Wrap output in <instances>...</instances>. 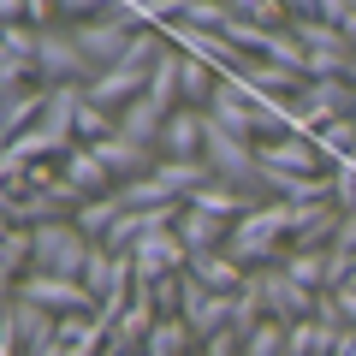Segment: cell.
Wrapping results in <instances>:
<instances>
[{"label":"cell","instance_id":"24","mask_svg":"<svg viewBox=\"0 0 356 356\" xmlns=\"http://www.w3.org/2000/svg\"><path fill=\"white\" fill-rule=\"evenodd\" d=\"M196 344V332L184 327V321H161V327H154V339H149V350L143 356H184Z\"/></svg>","mask_w":356,"mask_h":356},{"label":"cell","instance_id":"19","mask_svg":"<svg viewBox=\"0 0 356 356\" xmlns=\"http://www.w3.org/2000/svg\"><path fill=\"white\" fill-rule=\"evenodd\" d=\"M285 273H291L297 285H309L315 297H332V250H291L285 255Z\"/></svg>","mask_w":356,"mask_h":356},{"label":"cell","instance_id":"10","mask_svg":"<svg viewBox=\"0 0 356 356\" xmlns=\"http://www.w3.org/2000/svg\"><path fill=\"white\" fill-rule=\"evenodd\" d=\"M6 332L24 344V356L30 350H54V344H60V315L24 303V297H6Z\"/></svg>","mask_w":356,"mask_h":356},{"label":"cell","instance_id":"17","mask_svg":"<svg viewBox=\"0 0 356 356\" xmlns=\"http://www.w3.org/2000/svg\"><path fill=\"white\" fill-rule=\"evenodd\" d=\"M191 273H196V280H202V285H208V291H214V297H238V291H243V280H250V273H243V267L232 261L226 250L191 255Z\"/></svg>","mask_w":356,"mask_h":356},{"label":"cell","instance_id":"11","mask_svg":"<svg viewBox=\"0 0 356 356\" xmlns=\"http://www.w3.org/2000/svg\"><path fill=\"white\" fill-rule=\"evenodd\" d=\"M42 113H48V83L6 89V95H0V131H6V143H18L24 131H36Z\"/></svg>","mask_w":356,"mask_h":356},{"label":"cell","instance_id":"1","mask_svg":"<svg viewBox=\"0 0 356 356\" xmlns=\"http://www.w3.org/2000/svg\"><path fill=\"white\" fill-rule=\"evenodd\" d=\"M89 255H95V243H89L72 220H54V226L36 232V273H54V280H77L83 285Z\"/></svg>","mask_w":356,"mask_h":356},{"label":"cell","instance_id":"25","mask_svg":"<svg viewBox=\"0 0 356 356\" xmlns=\"http://www.w3.org/2000/svg\"><path fill=\"white\" fill-rule=\"evenodd\" d=\"M285 339H291L285 321H261V327L243 339V356H285Z\"/></svg>","mask_w":356,"mask_h":356},{"label":"cell","instance_id":"29","mask_svg":"<svg viewBox=\"0 0 356 356\" xmlns=\"http://www.w3.org/2000/svg\"><path fill=\"white\" fill-rule=\"evenodd\" d=\"M350 89H356V60H350Z\"/></svg>","mask_w":356,"mask_h":356},{"label":"cell","instance_id":"9","mask_svg":"<svg viewBox=\"0 0 356 356\" xmlns=\"http://www.w3.org/2000/svg\"><path fill=\"white\" fill-rule=\"evenodd\" d=\"M255 154H261V172H297V178H315V172H332L327 161H321V149L309 137H273V143H255Z\"/></svg>","mask_w":356,"mask_h":356},{"label":"cell","instance_id":"16","mask_svg":"<svg viewBox=\"0 0 356 356\" xmlns=\"http://www.w3.org/2000/svg\"><path fill=\"white\" fill-rule=\"evenodd\" d=\"M172 232H178V243H184L191 255H208V250H226V232H232V226L184 202V214H178V226H172Z\"/></svg>","mask_w":356,"mask_h":356},{"label":"cell","instance_id":"27","mask_svg":"<svg viewBox=\"0 0 356 356\" xmlns=\"http://www.w3.org/2000/svg\"><path fill=\"white\" fill-rule=\"evenodd\" d=\"M339 356H356V332H344V339H339Z\"/></svg>","mask_w":356,"mask_h":356},{"label":"cell","instance_id":"18","mask_svg":"<svg viewBox=\"0 0 356 356\" xmlns=\"http://www.w3.org/2000/svg\"><path fill=\"white\" fill-rule=\"evenodd\" d=\"M77 113H83V83H60V89H48V113H42V131H54V137L77 143Z\"/></svg>","mask_w":356,"mask_h":356},{"label":"cell","instance_id":"2","mask_svg":"<svg viewBox=\"0 0 356 356\" xmlns=\"http://www.w3.org/2000/svg\"><path fill=\"white\" fill-rule=\"evenodd\" d=\"M72 30H77V48H83L89 72H107V65H119V60H125V48L143 36V30H125L113 13L89 18V24H72Z\"/></svg>","mask_w":356,"mask_h":356},{"label":"cell","instance_id":"20","mask_svg":"<svg viewBox=\"0 0 356 356\" xmlns=\"http://www.w3.org/2000/svg\"><path fill=\"white\" fill-rule=\"evenodd\" d=\"M339 339H344L339 327H321V321L309 315V321H297V327H291L285 356H339Z\"/></svg>","mask_w":356,"mask_h":356},{"label":"cell","instance_id":"8","mask_svg":"<svg viewBox=\"0 0 356 356\" xmlns=\"http://www.w3.org/2000/svg\"><path fill=\"white\" fill-rule=\"evenodd\" d=\"M261 291H267V315L285 321V327L309 321V315H315V303H321L309 285H297L291 273H285V261H280V267H261Z\"/></svg>","mask_w":356,"mask_h":356},{"label":"cell","instance_id":"30","mask_svg":"<svg viewBox=\"0 0 356 356\" xmlns=\"http://www.w3.org/2000/svg\"><path fill=\"white\" fill-rule=\"evenodd\" d=\"M107 356H119V350H107Z\"/></svg>","mask_w":356,"mask_h":356},{"label":"cell","instance_id":"6","mask_svg":"<svg viewBox=\"0 0 356 356\" xmlns=\"http://www.w3.org/2000/svg\"><path fill=\"white\" fill-rule=\"evenodd\" d=\"M208 119H214L220 131H232V137L255 143V89L243 83V77H220L214 102H208Z\"/></svg>","mask_w":356,"mask_h":356},{"label":"cell","instance_id":"7","mask_svg":"<svg viewBox=\"0 0 356 356\" xmlns=\"http://www.w3.org/2000/svg\"><path fill=\"white\" fill-rule=\"evenodd\" d=\"M13 297L48 309V315H77V309H95V297H89L77 280H54V273H30V280H18Z\"/></svg>","mask_w":356,"mask_h":356},{"label":"cell","instance_id":"5","mask_svg":"<svg viewBox=\"0 0 356 356\" xmlns=\"http://www.w3.org/2000/svg\"><path fill=\"white\" fill-rule=\"evenodd\" d=\"M191 267V250L178 243V232H149V238L131 250V273L137 285H161L166 273H184Z\"/></svg>","mask_w":356,"mask_h":356},{"label":"cell","instance_id":"4","mask_svg":"<svg viewBox=\"0 0 356 356\" xmlns=\"http://www.w3.org/2000/svg\"><path fill=\"white\" fill-rule=\"evenodd\" d=\"M0 220H6V226H24V232H42V226L72 220V214H65V202H60V196H48V191H30V184H0Z\"/></svg>","mask_w":356,"mask_h":356},{"label":"cell","instance_id":"23","mask_svg":"<svg viewBox=\"0 0 356 356\" xmlns=\"http://www.w3.org/2000/svg\"><path fill=\"white\" fill-rule=\"evenodd\" d=\"M113 196L131 208V214H149V208H166V202H172V196H166V184H161L154 172H149V178H131V184H119Z\"/></svg>","mask_w":356,"mask_h":356},{"label":"cell","instance_id":"28","mask_svg":"<svg viewBox=\"0 0 356 356\" xmlns=\"http://www.w3.org/2000/svg\"><path fill=\"white\" fill-rule=\"evenodd\" d=\"M30 356H60V344H54V350H30Z\"/></svg>","mask_w":356,"mask_h":356},{"label":"cell","instance_id":"3","mask_svg":"<svg viewBox=\"0 0 356 356\" xmlns=\"http://www.w3.org/2000/svg\"><path fill=\"white\" fill-rule=\"evenodd\" d=\"M77 143H65V137H54V131H24L18 143H6V154H0V184H24V172L30 166H42V161H65Z\"/></svg>","mask_w":356,"mask_h":356},{"label":"cell","instance_id":"14","mask_svg":"<svg viewBox=\"0 0 356 356\" xmlns=\"http://www.w3.org/2000/svg\"><path fill=\"white\" fill-rule=\"evenodd\" d=\"M166 119H172L166 107H154L149 95H137L131 107H119V137L137 143V149H154V154H161V131H166Z\"/></svg>","mask_w":356,"mask_h":356},{"label":"cell","instance_id":"22","mask_svg":"<svg viewBox=\"0 0 356 356\" xmlns=\"http://www.w3.org/2000/svg\"><path fill=\"white\" fill-rule=\"evenodd\" d=\"M309 143L321 149V161H327V166H339V161H356V119H332V125H321Z\"/></svg>","mask_w":356,"mask_h":356},{"label":"cell","instance_id":"21","mask_svg":"<svg viewBox=\"0 0 356 356\" xmlns=\"http://www.w3.org/2000/svg\"><path fill=\"white\" fill-rule=\"evenodd\" d=\"M119 214H125V202H119V196H95V202H83V208L72 214V226L83 232L89 243H107V232H113Z\"/></svg>","mask_w":356,"mask_h":356},{"label":"cell","instance_id":"15","mask_svg":"<svg viewBox=\"0 0 356 356\" xmlns=\"http://www.w3.org/2000/svg\"><path fill=\"white\" fill-rule=\"evenodd\" d=\"M60 172H65V184H72L83 202H95V196H113V178H107V166L95 161V149H83V143H77V149L60 161Z\"/></svg>","mask_w":356,"mask_h":356},{"label":"cell","instance_id":"12","mask_svg":"<svg viewBox=\"0 0 356 356\" xmlns=\"http://www.w3.org/2000/svg\"><path fill=\"white\" fill-rule=\"evenodd\" d=\"M208 143V113L202 107H178L161 131V161H196Z\"/></svg>","mask_w":356,"mask_h":356},{"label":"cell","instance_id":"13","mask_svg":"<svg viewBox=\"0 0 356 356\" xmlns=\"http://www.w3.org/2000/svg\"><path fill=\"white\" fill-rule=\"evenodd\" d=\"M344 226V208L339 202H315V208H297L291 220V250H332Z\"/></svg>","mask_w":356,"mask_h":356},{"label":"cell","instance_id":"26","mask_svg":"<svg viewBox=\"0 0 356 356\" xmlns=\"http://www.w3.org/2000/svg\"><path fill=\"white\" fill-rule=\"evenodd\" d=\"M332 303H339V315H344V332H356V285L332 291Z\"/></svg>","mask_w":356,"mask_h":356}]
</instances>
